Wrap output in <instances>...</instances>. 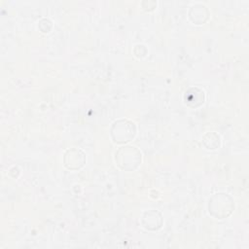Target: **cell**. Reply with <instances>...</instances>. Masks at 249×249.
Masks as SVG:
<instances>
[{
	"mask_svg": "<svg viewBox=\"0 0 249 249\" xmlns=\"http://www.w3.org/2000/svg\"><path fill=\"white\" fill-rule=\"evenodd\" d=\"M111 134L115 142L129 141L135 134V125L127 120H120L113 124Z\"/></svg>",
	"mask_w": 249,
	"mask_h": 249,
	"instance_id": "6da1fadb",
	"label": "cell"
}]
</instances>
